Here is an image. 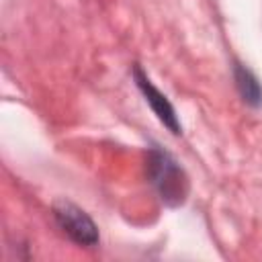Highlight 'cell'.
Returning <instances> with one entry per match:
<instances>
[{
    "label": "cell",
    "mask_w": 262,
    "mask_h": 262,
    "mask_svg": "<svg viewBox=\"0 0 262 262\" xmlns=\"http://www.w3.org/2000/svg\"><path fill=\"white\" fill-rule=\"evenodd\" d=\"M151 166H154V182L160 188L162 199L172 205L182 203L186 194V182H184L180 168L166 154H160V151L154 154Z\"/></svg>",
    "instance_id": "2"
},
{
    "label": "cell",
    "mask_w": 262,
    "mask_h": 262,
    "mask_svg": "<svg viewBox=\"0 0 262 262\" xmlns=\"http://www.w3.org/2000/svg\"><path fill=\"white\" fill-rule=\"evenodd\" d=\"M53 215L63 233H68L80 246H96L98 244V229L94 221L74 203L70 201H55Z\"/></svg>",
    "instance_id": "1"
},
{
    "label": "cell",
    "mask_w": 262,
    "mask_h": 262,
    "mask_svg": "<svg viewBox=\"0 0 262 262\" xmlns=\"http://www.w3.org/2000/svg\"><path fill=\"white\" fill-rule=\"evenodd\" d=\"M235 84H237L242 98L248 104L258 106L262 102V88H260L258 80L254 78V74L250 70H246L244 66H235Z\"/></svg>",
    "instance_id": "4"
},
{
    "label": "cell",
    "mask_w": 262,
    "mask_h": 262,
    "mask_svg": "<svg viewBox=\"0 0 262 262\" xmlns=\"http://www.w3.org/2000/svg\"><path fill=\"white\" fill-rule=\"evenodd\" d=\"M133 74H135V82H137L139 90L143 92V96H145L147 104L151 106V111L156 113V117H158L174 135H178V133H180V123H178V117H176L172 104L168 102V98L149 82V78H147L139 68H135Z\"/></svg>",
    "instance_id": "3"
}]
</instances>
